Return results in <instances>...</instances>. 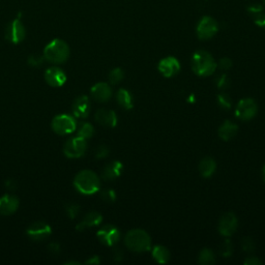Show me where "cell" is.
<instances>
[{
	"label": "cell",
	"mask_w": 265,
	"mask_h": 265,
	"mask_svg": "<svg viewBox=\"0 0 265 265\" xmlns=\"http://www.w3.org/2000/svg\"><path fill=\"white\" fill-rule=\"evenodd\" d=\"M258 112L257 103L253 99H243L236 106L235 115L240 120H251Z\"/></svg>",
	"instance_id": "cell-8"
},
{
	"label": "cell",
	"mask_w": 265,
	"mask_h": 265,
	"mask_svg": "<svg viewBox=\"0 0 265 265\" xmlns=\"http://www.w3.org/2000/svg\"><path fill=\"white\" fill-rule=\"evenodd\" d=\"M101 198L106 203H113L116 200V193L112 189H106L101 192Z\"/></svg>",
	"instance_id": "cell-29"
},
{
	"label": "cell",
	"mask_w": 265,
	"mask_h": 265,
	"mask_svg": "<svg viewBox=\"0 0 265 265\" xmlns=\"http://www.w3.org/2000/svg\"><path fill=\"white\" fill-rule=\"evenodd\" d=\"M218 65L214 62L212 55L205 51L199 50L193 54L192 57V69L200 77H207L212 75Z\"/></svg>",
	"instance_id": "cell-1"
},
{
	"label": "cell",
	"mask_w": 265,
	"mask_h": 265,
	"mask_svg": "<svg viewBox=\"0 0 265 265\" xmlns=\"http://www.w3.org/2000/svg\"><path fill=\"white\" fill-rule=\"evenodd\" d=\"M99 240L108 247L115 246L120 239V232L113 225H106L96 233Z\"/></svg>",
	"instance_id": "cell-9"
},
{
	"label": "cell",
	"mask_w": 265,
	"mask_h": 265,
	"mask_svg": "<svg viewBox=\"0 0 265 265\" xmlns=\"http://www.w3.org/2000/svg\"><path fill=\"white\" fill-rule=\"evenodd\" d=\"M94 118L100 125L107 128H114L117 125V115L112 110L99 109L95 112Z\"/></svg>",
	"instance_id": "cell-18"
},
{
	"label": "cell",
	"mask_w": 265,
	"mask_h": 265,
	"mask_svg": "<svg viewBox=\"0 0 265 265\" xmlns=\"http://www.w3.org/2000/svg\"><path fill=\"white\" fill-rule=\"evenodd\" d=\"M261 26L265 28V16H264V19H263V21H262V24H261Z\"/></svg>",
	"instance_id": "cell-43"
},
{
	"label": "cell",
	"mask_w": 265,
	"mask_h": 265,
	"mask_svg": "<svg viewBox=\"0 0 265 265\" xmlns=\"http://www.w3.org/2000/svg\"><path fill=\"white\" fill-rule=\"evenodd\" d=\"M18 197L10 194H5L2 197H0V214L1 215H10L18 209Z\"/></svg>",
	"instance_id": "cell-17"
},
{
	"label": "cell",
	"mask_w": 265,
	"mask_h": 265,
	"mask_svg": "<svg viewBox=\"0 0 265 265\" xmlns=\"http://www.w3.org/2000/svg\"><path fill=\"white\" fill-rule=\"evenodd\" d=\"M237 131L238 127L234 123L226 120L219 129V136L223 141H229L236 136Z\"/></svg>",
	"instance_id": "cell-21"
},
{
	"label": "cell",
	"mask_w": 265,
	"mask_h": 265,
	"mask_svg": "<svg viewBox=\"0 0 265 265\" xmlns=\"http://www.w3.org/2000/svg\"><path fill=\"white\" fill-rule=\"evenodd\" d=\"M44 56H40V55H31L29 58H28V64L29 66H34V67H38L40 66L41 65H43L44 63Z\"/></svg>",
	"instance_id": "cell-34"
},
{
	"label": "cell",
	"mask_w": 265,
	"mask_h": 265,
	"mask_svg": "<svg viewBox=\"0 0 265 265\" xmlns=\"http://www.w3.org/2000/svg\"><path fill=\"white\" fill-rule=\"evenodd\" d=\"M69 56L68 45L59 39L48 44L44 50V58L52 64H64Z\"/></svg>",
	"instance_id": "cell-4"
},
{
	"label": "cell",
	"mask_w": 265,
	"mask_h": 265,
	"mask_svg": "<svg viewBox=\"0 0 265 265\" xmlns=\"http://www.w3.org/2000/svg\"><path fill=\"white\" fill-rule=\"evenodd\" d=\"M198 261L203 265H210L215 263V255L210 249H203L198 256Z\"/></svg>",
	"instance_id": "cell-25"
},
{
	"label": "cell",
	"mask_w": 265,
	"mask_h": 265,
	"mask_svg": "<svg viewBox=\"0 0 265 265\" xmlns=\"http://www.w3.org/2000/svg\"><path fill=\"white\" fill-rule=\"evenodd\" d=\"M116 99L117 103L123 108H125V109L130 110L132 108V96L129 90L125 88L119 89L116 94Z\"/></svg>",
	"instance_id": "cell-24"
},
{
	"label": "cell",
	"mask_w": 265,
	"mask_h": 265,
	"mask_svg": "<svg viewBox=\"0 0 265 265\" xmlns=\"http://www.w3.org/2000/svg\"><path fill=\"white\" fill-rule=\"evenodd\" d=\"M153 259L161 264H165L170 260V252L164 246H155L152 250Z\"/></svg>",
	"instance_id": "cell-23"
},
{
	"label": "cell",
	"mask_w": 265,
	"mask_h": 265,
	"mask_svg": "<svg viewBox=\"0 0 265 265\" xmlns=\"http://www.w3.org/2000/svg\"><path fill=\"white\" fill-rule=\"evenodd\" d=\"M125 244L132 252L143 253L151 249V238L149 234L142 229H132L125 237Z\"/></svg>",
	"instance_id": "cell-3"
},
{
	"label": "cell",
	"mask_w": 265,
	"mask_h": 265,
	"mask_svg": "<svg viewBox=\"0 0 265 265\" xmlns=\"http://www.w3.org/2000/svg\"><path fill=\"white\" fill-rule=\"evenodd\" d=\"M123 256H124L123 251H120V250H114L113 251V257H114L115 260H117V261L122 260L123 259Z\"/></svg>",
	"instance_id": "cell-39"
},
{
	"label": "cell",
	"mask_w": 265,
	"mask_h": 265,
	"mask_svg": "<svg viewBox=\"0 0 265 265\" xmlns=\"http://www.w3.org/2000/svg\"><path fill=\"white\" fill-rule=\"evenodd\" d=\"M229 84H230V80H229L226 74H222L216 78V86H218L219 89H222V90L227 89L229 87Z\"/></svg>",
	"instance_id": "cell-32"
},
{
	"label": "cell",
	"mask_w": 265,
	"mask_h": 265,
	"mask_svg": "<svg viewBox=\"0 0 265 265\" xmlns=\"http://www.w3.org/2000/svg\"><path fill=\"white\" fill-rule=\"evenodd\" d=\"M25 35H26L25 27L23 26L22 22L19 19L11 21L8 24L5 31V38L8 42L13 44H19L25 39Z\"/></svg>",
	"instance_id": "cell-10"
},
{
	"label": "cell",
	"mask_w": 265,
	"mask_h": 265,
	"mask_svg": "<svg viewBox=\"0 0 265 265\" xmlns=\"http://www.w3.org/2000/svg\"><path fill=\"white\" fill-rule=\"evenodd\" d=\"M215 169H216V163L211 158L203 159L199 164L200 174L205 178L211 177L213 175V173L215 172Z\"/></svg>",
	"instance_id": "cell-22"
},
{
	"label": "cell",
	"mask_w": 265,
	"mask_h": 265,
	"mask_svg": "<svg viewBox=\"0 0 265 265\" xmlns=\"http://www.w3.org/2000/svg\"><path fill=\"white\" fill-rule=\"evenodd\" d=\"M26 233L32 240L41 242L51 235L52 229L45 222H35L28 227Z\"/></svg>",
	"instance_id": "cell-11"
},
{
	"label": "cell",
	"mask_w": 265,
	"mask_h": 265,
	"mask_svg": "<svg viewBox=\"0 0 265 265\" xmlns=\"http://www.w3.org/2000/svg\"><path fill=\"white\" fill-rule=\"evenodd\" d=\"M66 264H79V262H76V261H71V262H66Z\"/></svg>",
	"instance_id": "cell-42"
},
{
	"label": "cell",
	"mask_w": 265,
	"mask_h": 265,
	"mask_svg": "<svg viewBox=\"0 0 265 265\" xmlns=\"http://www.w3.org/2000/svg\"><path fill=\"white\" fill-rule=\"evenodd\" d=\"M74 186L83 195H92L101 188L99 176L91 170L80 171L74 179Z\"/></svg>",
	"instance_id": "cell-2"
},
{
	"label": "cell",
	"mask_w": 265,
	"mask_h": 265,
	"mask_svg": "<svg viewBox=\"0 0 265 265\" xmlns=\"http://www.w3.org/2000/svg\"><path fill=\"white\" fill-rule=\"evenodd\" d=\"M49 251L54 253V254H57V253H59V251H60V247H59L58 244L52 243V244L49 245Z\"/></svg>",
	"instance_id": "cell-38"
},
{
	"label": "cell",
	"mask_w": 265,
	"mask_h": 265,
	"mask_svg": "<svg viewBox=\"0 0 265 265\" xmlns=\"http://www.w3.org/2000/svg\"><path fill=\"white\" fill-rule=\"evenodd\" d=\"M66 211L68 215V218L74 220L75 218H77V215L80 212V206L76 203H68L66 205Z\"/></svg>",
	"instance_id": "cell-30"
},
{
	"label": "cell",
	"mask_w": 265,
	"mask_h": 265,
	"mask_svg": "<svg viewBox=\"0 0 265 265\" xmlns=\"http://www.w3.org/2000/svg\"><path fill=\"white\" fill-rule=\"evenodd\" d=\"M125 75H124V71L122 68H114L110 71L109 74V82L112 85H116L120 81H123Z\"/></svg>",
	"instance_id": "cell-28"
},
{
	"label": "cell",
	"mask_w": 265,
	"mask_h": 265,
	"mask_svg": "<svg viewBox=\"0 0 265 265\" xmlns=\"http://www.w3.org/2000/svg\"><path fill=\"white\" fill-rule=\"evenodd\" d=\"M45 80L52 87L63 86L66 81V75L59 67H50L46 70Z\"/></svg>",
	"instance_id": "cell-14"
},
{
	"label": "cell",
	"mask_w": 265,
	"mask_h": 265,
	"mask_svg": "<svg viewBox=\"0 0 265 265\" xmlns=\"http://www.w3.org/2000/svg\"><path fill=\"white\" fill-rule=\"evenodd\" d=\"M77 128V122L75 117L60 114L53 118L52 120V130L58 135H67L71 134Z\"/></svg>",
	"instance_id": "cell-5"
},
{
	"label": "cell",
	"mask_w": 265,
	"mask_h": 265,
	"mask_svg": "<svg viewBox=\"0 0 265 265\" xmlns=\"http://www.w3.org/2000/svg\"><path fill=\"white\" fill-rule=\"evenodd\" d=\"M242 247H243V250L248 253H251L255 250V244L254 242H253V239L250 237H246L243 239Z\"/></svg>",
	"instance_id": "cell-33"
},
{
	"label": "cell",
	"mask_w": 265,
	"mask_h": 265,
	"mask_svg": "<svg viewBox=\"0 0 265 265\" xmlns=\"http://www.w3.org/2000/svg\"><path fill=\"white\" fill-rule=\"evenodd\" d=\"M90 93L92 98L100 103L108 102L112 96V90L110 85L104 82L96 83L95 85H93L90 89Z\"/></svg>",
	"instance_id": "cell-15"
},
{
	"label": "cell",
	"mask_w": 265,
	"mask_h": 265,
	"mask_svg": "<svg viewBox=\"0 0 265 265\" xmlns=\"http://www.w3.org/2000/svg\"><path fill=\"white\" fill-rule=\"evenodd\" d=\"M262 176H263V180L265 182V165H264L263 169H262Z\"/></svg>",
	"instance_id": "cell-41"
},
{
	"label": "cell",
	"mask_w": 265,
	"mask_h": 265,
	"mask_svg": "<svg viewBox=\"0 0 265 265\" xmlns=\"http://www.w3.org/2000/svg\"><path fill=\"white\" fill-rule=\"evenodd\" d=\"M93 134H94V128L90 124L85 123L80 127L78 136H80L84 139H89L93 136Z\"/></svg>",
	"instance_id": "cell-26"
},
{
	"label": "cell",
	"mask_w": 265,
	"mask_h": 265,
	"mask_svg": "<svg viewBox=\"0 0 265 265\" xmlns=\"http://www.w3.org/2000/svg\"><path fill=\"white\" fill-rule=\"evenodd\" d=\"M100 262H101V260L98 256H93L86 261V264H99Z\"/></svg>",
	"instance_id": "cell-40"
},
{
	"label": "cell",
	"mask_w": 265,
	"mask_h": 265,
	"mask_svg": "<svg viewBox=\"0 0 265 265\" xmlns=\"http://www.w3.org/2000/svg\"><path fill=\"white\" fill-rule=\"evenodd\" d=\"M123 169H124V166L122 163H120L119 161H113L108 165H106V167L104 168L103 172H102V177L105 180H113L122 175Z\"/></svg>",
	"instance_id": "cell-20"
},
{
	"label": "cell",
	"mask_w": 265,
	"mask_h": 265,
	"mask_svg": "<svg viewBox=\"0 0 265 265\" xmlns=\"http://www.w3.org/2000/svg\"><path fill=\"white\" fill-rule=\"evenodd\" d=\"M90 101L87 95H81L73 103V114L78 118H86L90 112Z\"/></svg>",
	"instance_id": "cell-16"
},
{
	"label": "cell",
	"mask_w": 265,
	"mask_h": 265,
	"mask_svg": "<svg viewBox=\"0 0 265 265\" xmlns=\"http://www.w3.org/2000/svg\"><path fill=\"white\" fill-rule=\"evenodd\" d=\"M218 30V22L209 16L203 17L197 25V35L200 40H209L213 38Z\"/></svg>",
	"instance_id": "cell-7"
},
{
	"label": "cell",
	"mask_w": 265,
	"mask_h": 265,
	"mask_svg": "<svg viewBox=\"0 0 265 265\" xmlns=\"http://www.w3.org/2000/svg\"><path fill=\"white\" fill-rule=\"evenodd\" d=\"M244 263L247 265H260L262 264V261L257 257H248Z\"/></svg>",
	"instance_id": "cell-37"
},
{
	"label": "cell",
	"mask_w": 265,
	"mask_h": 265,
	"mask_svg": "<svg viewBox=\"0 0 265 265\" xmlns=\"http://www.w3.org/2000/svg\"><path fill=\"white\" fill-rule=\"evenodd\" d=\"M237 226H238V220L236 218V215L233 212H227L220 220L219 231L223 236L229 237L236 231Z\"/></svg>",
	"instance_id": "cell-12"
},
{
	"label": "cell",
	"mask_w": 265,
	"mask_h": 265,
	"mask_svg": "<svg viewBox=\"0 0 265 265\" xmlns=\"http://www.w3.org/2000/svg\"><path fill=\"white\" fill-rule=\"evenodd\" d=\"M109 154V148H108L106 145H101L98 147L95 151V158L96 159H105L106 156Z\"/></svg>",
	"instance_id": "cell-35"
},
{
	"label": "cell",
	"mask_w": 265,
	"mask_h": 265,
	"mask_svg": "<svg viewBox=\"0 0 265 265\" xmlns=\"http://www.w3.org/2000/svg\"><path fill=\"white\" fill-rule=\"evenodd\" d=\"M87 149L86 139L80 136L69 139L64 146V153L68 159H79L85 154Z\"/></svg>",
	"instance_id": "cell-6"
},
{
	"label": "cell",
	"mask_w": 265,
	"mask_h": 265,
	"mask_svg": "<svg viewBox=\"0 0 265 265\" xmlns=\"http://www.w3.org/2000/svg\"><path fill=\"white\" fill-rule=\"evenodd\" d=\"M218 104L225 110H229L232 107V100L230 95L226 92H222L218 95Z\"/></svg>",
	"instance_id": "cell-27"
},
{
	"label": "cell",
	"mask_w": 265,
	"mask_h": 265,
	"mask_svg": "<svg viewBox=\"0 0 265 265\" xmlns=\"http://www.w3.org/2000/svg\"><path fill=\"white\" fill-rule=\"evenodd\" d=\"M158 68L164 77L171 78L180 70V63L175 57L169 56L161 60Z\"/></svg>",
	"instance_id": "cell-13"
},
{
	"label": "cell",
	"mask_w": 265,
	"mask_h": 265,
	"mask_svg": "<svg viewBox=\"0 0 265 265\" xmlns=\"http://www.w3.org/2000/svg\"><path fill=\"white\" fill-rule=\"evenodd\" d=\"M102 221H103V216L100 212L91 211L84 216V219L76 226V229L78 231H83V230H85V229L99 226L102 223Z\"/></svg>",
	"instance_id": "cell-19"
},
{
	"label": "cell",
	"mask_w": 265,
	"mask_h": 265,
	"mask_svg": "<svg viewBox=\"0 0 265 265\" xmlns=\"http://www.w3.org/2000/svg\"><path fill=\"white\" fill-rule=\"evenodd\" d=\"M232 252H233V247H232V244L230 240H225L224 244L222 245V248H221V254L223 257L225 258H228V257H230L231 254H232Z\"/></svg>",
	"instance_id": "cell-31"
},
{
	"label": "cell",
	"mask_w": 265,
	"mask_h": 265,
	"mask_svg": "<svg viewBox=\"0 0 265 265\" xmlns=\"http://www.w3.org/2000/svg\"><path fill=\"white\" fill-rule=\"evenodd\" d=\"M219 66L221 69L223 70H227L230 68L232 66V62H231V59L230 58H228V57H223L221 60H220V63H219Z\"/></svg>",
	"instance_id": "cell-36"
}]
</instances>
